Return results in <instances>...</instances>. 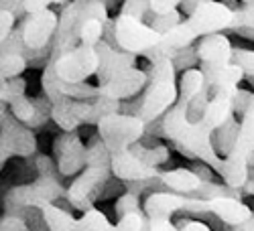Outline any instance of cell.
I'll list each match as a JSON object with an SVG mask.
<instances>
[{"label": "cell", "instance_id": "6da1fadb", "mask_svg": "<svg viewBox=\"0 0 254 231\" xmlns=\"http://www.w3.org/2000/svg\"><path fill=\"white\" fill-rule=\"evenodd\" d=\"M232 23H234V10L226 2L199 0L195 12L187 16L175 31L167 33L161 39V43L144 55V59L149 61V65H155L159 61H173L181 49L191 47L195 41H201L203 37L218 35L224 29H232Z\"/></svg>", "mask_w": 254, "mask_h": 231}, {"label": "cell", "instance_id": "7a4b0ae2", "mask_svg": "<svg viewBox=\"0 0 254 231\" xmlns=\"http://www.w3.org/2000/svg\"><path fill=\"white\" fill-rule=\"evenodd\" d=\"M35 171H37L35 183L16 185L6 191L2 201L4 215L23 217V213L29 211V209H39L41 211L47 205H55L57 201L67 199V186L57 171L53 156L37 154Z\"/></svg>", "mask_w": 254, "mask_h": 231}, {"label": "cell", "instance_id": "3957f363", "mask_svg": "<svg viewBox=\"0 0 254 231\" xmlns=\"http://www.w3.org/2000/svg\"><path fill=\"white\" fill-rule=\"evenodd\" d=\"M165 138L171 140L177 152L187 156L189 160H199L214 169L218 175L222 173L224 158L214 148V132L205 128L203 122H191L187 118V101L179 99L175 108L163 118Z\"/></svg>", "mask_w": 254, "mask_h": 231}, {"label": "cell", "instance_id": "277c9868", "mask_svg": "<svg viewBox=\"0 0 254 231\" xmlns=\"http://www.w3.org/2000/svg\"><path fill=\"white\" fill-rule=\"evenodd\" d=\"M112 179V152L100 134H92L88 140V162L79 177L67 186V201L73 209L88 213L94 209V203L102 197L104 186Z\"/></svg>", "mask_w": 254, "mask_h": 231}, {"label": "cell", "instance_id": "5b68a950", "mask_svg": "<svg viewBox=\"0 0 254 231\" xmlns=\"http://www.w3.org/2000/svg\"><path fill=\"white\" fill-rule=\"evenodd\" d=\"M144 71L149 73V86L140 95L142 108L138 118L144 124H151L165 118L175 108V103L179 101V86L173 61H159Z\"/></svg>", "mask_w": 254, "mask_h": 231}, {"label": "cell", "instance_id": "8992f818", "mask_svg": "<svg viewBox=\"0 0 254 231\" xmlns=\"http://www.w3.org/2000/svg\"><path fill=\"white\" fill-rule=\"evenodd\" d=\"M254 156V112L246 114L240 120V134L236 140V146L226 158L222 166V181L230 188L242 191V186L250 179V169H248V160Z\"/></svg>", "mask_w": 254, "mask_h": 231}, {"label": "cell", "instance_id": "52a82bcc", "mask_svg": "<svg viewBox=\"0 0 254 231\" xmlns=\"http://www.w3.org/2000/svg\"><path fill=\"white\" fill-rule=\"evenodd\" d=\"M142 211L149 221H171L175 213H189L193 217H209V201L179 195L173 191H159L142 201Z\"/></svg>", "mask_w": 254, "mask_h": 231}, {"label": "cell", "instance_id": "ba28073f", "mask_svg": "<svg viewBox=\"0 0 254 231\" xmlns=\"http://www.w3.org/2000/svg\"><path fill=\"white\" fill-rule=\"evenodd\" d=\"M98 134L106 142L108 150L112 154H118L130 150L136 142L142 140V136L146 134V124L136 116L116 114L104 118L98 124Z\"/></svg>", "mask_w": 254, "mask_h": 231}, {"label": "cell", "instance_id": "9c48e42d", "mask_svg": "<svg viewBox=\"0 0 254 231\" xmlns=\"http://www.w3.org/2000/svg\"><path fill=\"white\" fill-rule=\"evenodd\" d=\"M114 29H116V45L118 49L130 53V55H146L161 43V35L151 29V25L142 23L138 18L118 14L114 18Z\"/></svg>", "mask_w": 254, "mask_h": 231}, {"label": "cell", "instance_id": "30bf717a", "mask_svg": "<svg viewBox=\"0 0 254 231\" xmlns=\"http://www.w3.org/2000/svg\"><path fill=\"white\" fill-rule=\"evenodd\" d=\"M37 154V136L16 118L0 120V171L8 158H31Z\"/></svg>", "mask_w": 254, "mask_h": 231}, {"label": "cell", "instance_id": "8fae6325", "mask_svg": "<svg viewBox=\"0 0 254 231\" xmlns=\"http://www.w3.org/2000/svg\"><path fill=\"white\" fill-rule=\"evenodd\" d=\"M55 63V73L65 83H88L90 77H96L100 67V57L96 47L79 45L73 51L61 55Z\"/></svg>", "mask_w": 254, "mask_h": 231}, {"label": "cell", "instance_id": "7c38bea8", "mask_svg": "<svg viewBox=\"0 0 254 231\" xmlns=\"http://www.w3.org/2000/svg\"><path fill=\"white\" fill-rule=\"evenodd\" d=\"M41 213L45 217L49 231H112L114 227L108 221V217L98 209L83 213L79 219H75L69 211H65L59 205H47L41 209Z\"/></svg>", "mask_w": 254, "mask_h": 231}, {"label": "cell", "instance_id": "4fadbf2b", "mask_svg": "<svg viewBox=\"0 0 254 231\" xmlns=\"http://www.w3.org/2000/svg\"><path fill=\"white\" fill-rule=\"evenodd\" d=\"M53 160L63 179L81 175L88 162V144H83L77 132H61L53 140Z\"/></svg>", "mask_w": 254, "mask_h": 231}, {"label": "cell", "instance_id": "5bb4252c", "mask_svg": "<svg viewBox=\"0 0 254 231\" xmlns=\"http://www.w3.org/2000/svg\"><path fill=\"white\" fill-rule=\"evenodd\" d=\"M57 27H59V14L53 8H47V10L37 12V14H29L25 20L18 23L25 45L33 51H41V49L51 47Z\"/></svg>", "mask_w": 254, "mask_h": 231}, {"label": "cell", "instance_id": "9a60e30c", "mask_svg": "<svg viewBox=\"0 0 254 231\" xmlns=\"http://www.w3.org/2000/svg\"><path fill=\"white\" fill-rule=\"evenodd\" d=\"M146 86H149V73L136 67L132 71H126V73L112 77L110 81H106L104 86H98V93L104 97L118 99V101H128V99L136 97L138 93L142 95Z\"/></svg>", "mask_w": 254, "mask_h": 231}, {"label": "cell", "instance_id": "2e32d148", "mask_svg": "<svg viewBox=\"0 0 254 231\" xmlns=\"http://www.w3.org/2000/svg\"><path fill=\"white\" fill-rule=\"evenodd\" d=\"M98 57H100V67H98V86H104L106 81H110L112 77L126 73V71H132L136 69V55H130L122 49H114L110 47L106 41L96 45Z\"/></svg>", "mask_w": 254, "mask_h": 231}, {"label": "cell", "instance_id": "e0dca14e", "mask_svg": "<svg viewBox=\"0 0 254 231\" xmlns=\"http://www.w3.org/2000/svg\"><path fill=\"white\" fill-rule=\"evenodd\" d=\"M199 69L205 75V86L211 92V95H236L240 90V81L244 79V71L230 63V65H203L199 63Z\"/></svg>", "mask_w": 254, "mask_h": 231}, {"label": "cell", "instance_id": "ac0fdd59", "mask_svg": "<svg viewBox=\"0 0 254 231\" xmlns=\"http://www.w3.org/2000/svg\"><path fill=\"white\" fill-rule=\"evenodd\" d=\"M161 175H163V171L142 164L130 150L112 154V177L118 179L120 183L153 181V179H159Z\"/></svg>", "mask_w": 254, "mask_h": 231}, {"label": "cell", "instance_id": "d6986e66", "mask_svg": "<svg viewBox=\"0 0 254 231\" xmlns=\"http://www.w3.org/2000/svg\"><path fill=\"white\" fill-rule=\"evenodd\" d=\"M209 213L226 227H238L248 223L254 217V209L246 205L242 199L234 197H218L209 201Z\"/></svg>", "mask_w": 254, "mask_h": 231}, {"label": "cell", "instance_id": "ffe728a7", "mask_svg": "<svg viewBox=\"0 0 254 231\" xmlns=\"http://www.w3.org/2000/svg\"><path fill=\"white\" fill-rule=\"evenodd\" d=\"M197 57L203 65H230L234 59V45L222 33L209 35L197 43Z\"/></svg>", "mask_w": 254, "mask_h": 231}, {"label": "cell", "instance_id": "44dd1931", "mask_svg": "<svg viewBox=\"0 0 254 231\" xmlns=\"http://www.w3.org/2000/svg\"><path fill=\"white\" fill-rule=\"evenodd\" d=\"M161 183L167 191H173L179 195H189V197H195L197 191L201 188L203 181L191 171V169H171V171H165L161 175Z\"/></svg>", "mask_w": 254, "mask_h": 231}, {"label": "cell", "instance_id": "7402d4cb", "mask_svg": "<svg viewBox=\"0 0 254 231\" xmlns=\"http://www.w3.org/2000/svg\"><path fill=\"white\" fill-rule=\"evenodd\" d=\"M234 97L236 95H211L209 106L201 118V122L205 124V128H209L211 132H216L218 128H222L224 124H228L232 118H236L234 114Z\"/></svg>", "mask_w": 254, "mask_h": 231}, {"label": "cell", "instance_id": "603a6c76", "mask_svg": "<svg viewBox=\"0 0 254 231\" xmlns=\"http://www.w3.org/2000/svg\"><path fill=\"white\" fill-rule=\"evenodd\" d=\"M238 134H240V120L238 118H232L228 124H224L222 128H218L214 132V136H211V140H214V148L222 158H226L232 150H234Z\"/></svg>", "mask_w": 254, "mask_h": 231}, {"label": "cell", "instance_id": "cb8c5ba5", "mask_svg": "<svg viewBox=\"0 0 254 231\" xmlns=\"http://www.w3.org/2000/svg\"><path fill=\"white\" fill-rule=\"evenodd\" d=\"M130 152L146 166H151V169H159L161 164H167L169 160H171V152H169V148L161 142L157 146H144L140 142H136Z\"/></svg>", "mask_w": 254, "mask_h": 231}, {"label": "cell", "instance_id": "d4e9b609", "mask_svg": "<svg viewBox=\"0 0 254 231\" xmlns=\"http://www.w3.org/2000/svg\"><path fill=\"white\" fill-rule=\"evenodd\" d=\"M51 120L57 124V128L61 132H77V128L81 126L73 112V99H67V97L53 103Z\"/></svg>", "mask_w": 254, "mask_h": 231}, {"label": "cell", "instance_id": "484cf974", "mask_svg": "<svg viewBox=\"0 0 254 231\" xmlns=\"http://www.w3.org/2000/svg\"><path fill=\"white\" fill-rule=\"evenodd\" d=\"M203 90H205V75H203V71L199 67L181 73V79H179V99L189 101V99H193L197 93H201Z\"/></svg>", "mask_w": 254, "mask_h": 231}, {"label": "cell", "instance_id": "4316f807", "mask_svg": "<svg viewBox=\"0 0 254 231\" xmlns=\"http://www.w3.org/2000/svg\"><path fill=\"white\" fill-rule=\"evenodd\" d=\"M29 69V63L20 55H0V81L20 77Z\"/></svg>", "mask_w": 254, "mask_h": 231}, {"label": "cell", "instance_id": "83f0119b", "mask_svg": "<svg viewBox=\"0 0 254 231\" xmlns=\"http://www.w3.org/2000/svg\"><path fill=\"white\" fill-rule=\"evenodd\" d=\"M33 101H35V118L27 124V128L35 132V130H39V128H43L47 122H53V120H51L53 101H51L47 95H37V97H33Z\"/></svg>", "mask_w": 254, "mask_h": 231}, {"label": "cell", "instance_id": "f1b7e54d", "mask_svg": "<svg viewBox=\"0 0 254 231\" xmlns=\"http://www.w3.org/2000/svg\"><path fill=\"white\" fill-rule=\"evenodd\" d=\"M104 25L102 20H96V18H90L86 23L81 25V33H79V41L81 45L86 47H96L98 43L104 41Z\"/></svg>", "mask_w": 254, "mask_h": 231}, {"label": "cell", "instance_id": "f546056e", "mask_svg": "<svg viewBox=\"0 0 254 231\" xmlns=\"http://www.w3.org/2000/svg\"><path fill=\"white\" fill-rule=\"evenodd\" d=\"M114 213L118 219L126 217V215H132V213H144L142 211V201L138 195L134 193H122L118 199H116V205H114Z\"/></svg>", "mask_w": 254, "mask_h": 231}, {"label": "cell", "instance_id": "4dcf8cb0", "mask_svg": "<svg viewBox=\"0 0 254 231\" xmlns=\"http://www.w3.org/2000/svg\"><path fill=\"white\" fill-rule=\"evenodd\" d=\"M120 14L138 18V20H142V23L149 25L151 20H153V14H151V0H128V2L122 4Z\"/></svg>", "mask_w": 254, "mask_h": 231}, {"label": "cell", "instance_id": "1f68e13d", "mask_svg": "<svg viewBox=\"0 0 254 231\" xmlns=\"http://www.w3.org/2000/svg\"><path fill=\"white\" fill-rule=\"evenodd\" d=\"M10 116L16 118L20 124H29L35 118V101L29 95H23L10 103Z\"/></svg>", "mask_w": 254, "mask_h": 231}, {"label": "cell", "instance_id": "d6a6232c", "mask_svg": "<svg viewBox=\"0 0 254 231\" xmlns=\"http://www.w3.org/2000/svg\"><path fill=\"white\" fill-rule=\"evenodd\" d=\"M197 63H199V57H197V47L191 45V47H185L181 49L175 59H173V67L177 73H185L189 69H197Z\"/></svg>", "mask_w": 254, "mask_h": 231}, {"label": "cell", "instance_id": "836d02e7", "mask_svg": "<svg viewBox=\"0 0 254 231\" xmlns=\"http://www.w3.org/2000/svg\"><path fill=\"white\" fill-rule=\"evenodd\" d=\"M183 16H181V12L177 10V12H171V14H165V16H153V20H151V29L153 31H157L161 37H165L167 33H171V31H175L181 23H183Z\"/></svg>", "mask_w": 254, "mask_h": 231}, {"label": "cell", "instance_id": "e575fe53", "mask_svg": "<svg viewBox=\"0 0 254 231\" xmlns=\"http://www.w3.org/2000/svg\"><path fill=\"white\" fill-rule=\"evenodd\" d=\"M94 108L98 112V118L100 122L108 116H116V114H122V101L118 99H112V97H104V95H98L94 99Z\"/></svg>", "mask_w": 254, "mask_h": 231}, {"label": "cell", "instance_id": "d590c367", "mask_svg": "<svg viewBox=\"0 0 254 231\" xmlns=\"http://www.w3.org/2000/svg\"><path fill=\"white\" fill-rule=\"evenodd\" d=\"M27 51V45L23 41V33H20V29L16 27L14 33L4 41L2 47H0V55H20L23 57Z\"/></svg>", "mask_w": 254, "mask_h": 231}, {"label": "cell", "instance_id": "8d00e7d4", "mask_svg": "<svg viewBox=\"0 0 254 231\" xmlns=\"http://www.w3.org/2000/svg\"><path fill=\"white\" fill-rule=\"evenodd\" d=\"M254 112V92H246V90H238L236 97H234V114L236 118H244L246 114Z\"/></svg>", "mask_w": 254, "mask_h": 231}, {"label": "cell", "instance_id": "74e56055", "mask_svg": "<svg viewBox=\"0 0 254 231\" xmlns=\"http://www.w3.org/2000/svg\"><path fill=\"white\" fill-rule=\"evenodd\" d=\"M146 217L144 213H132L118 219V223L112 227V231H144Z\"/></svg>", "mask_w": 254, "mask_h": 231}, {"label": "cell", "instance_id": "f35d334b", "mask_svg": "<svg viewBox=\"0 0 254 231\" xmlns=\"http://www.w3.org/2000/svg\"><path fill=\"white\" fill-rule=\"evenodd\" d=\"M234 65H238L246 75H254V51L250 49H240L234 47V59H232Z\"/></svg>", "mask_w": 254, "mask_h": 231}, {"label": "cell", "instance_id": "ab89813d", "mask_svg": "<svg viewBox=\"0 0 254 231\" xmlns=\"http://www.w3.org/2000/svg\"><path fill=\"white\" fill-rule=\"evenodd\" d=\"M14 27H16V16L10 10H0V47L14 33Z\"/></svg>", "mask_w": 254, "mask_h": 231}, {"label": "cell", "instance_id": "60d3db41", "mask_svg": "<svg viewBox=\"0 0 254 231\" xmlns=\"http://www.w3.org/2000/svg\"><path fill=\"white\" fill-rule=\"evenodd\" d=\"M0 231H33L31 225L23 217L14 215H0Z\"/></svg>", "mask_w": 254, "mask_h": 231}, {"label": "cell", "instance_id": "b9f144b4", "mask_svg": "<svg viewBox=\"0 0 254 231\" xmlns=\"http://www.w3.org/2000/svg\"><path fill=\"white\" fill-rule=\"evenodd\" d=\"M179 6H181V2H177V0H151V14L165 16V14L177 12Z\"/></svg>", "mask_w": 254, "mask_h": 231}, {"label": "cell", "instance_id": "7bdbcfd3", "mask_svg": "<svg viewBox=\"0 0 254 231\" xmlns=\"http://www.w3.org/2000/svg\"><path fill=\"white\" fill-rule=\"evenodd\" d=\"M8 95H10V103L18 97L27 95V79L23 77H16V79H10L8 81Z\"/></svg>", "mask_w": 254, "mask_h": 231}, {"label": "cell", "instance_id": "ee69618b", "mask_svg": "<svg viewBox=\"0 0 254 231\" xmlns=\"http://www.w3.org/2000/svg\"><path fill=\"white\" fill-rule=\"evenodd\" d=\"M51 8V2H47V0H23V10L25 14H37V12H43Z\"/></svg>", "mask_w": 254, "mask_h": 231}, {"label": "cell", "instance_id": "f6af8a7d", "mask_svg": "<svg viewBox=\"0 0 254 231\" xmlns=\"http://www.w3.org/2000/svg\"><path fill=\"white\" fill-rule=\"evenodd\" d=\"M122 191H126V188H124V183H120L118 179H110V183L104 186V193H102L100 201L112 199V197H116V195H118V193H122Z\"/></svg>", "mask_w": 254, "mask_h": 231}, {"label": "cell", "instance_id": "bcb514c9", "mask_svg": "<svg viewBox=\"0 0 254 231\" xmlns=\"http://www.w3.org/2000/svg\"><path fill=\"white\" fill-rule=\"evenodd\" d=\"M144 231H181V229L173 221H149L146 219Z\"/></svg>", "mask_w": 254, "mask_h": 231}, {"label": "cell", "instance_id": "7dc6e473", "mask_svg": "<svg viewBox=\"0 0 254 231\" xmlns=\"http://www.w3.org/2000/svg\"><path fill=\"white\" fill-rule=\"evenodd\" d=\"M177 227L181 231H211V227L203 221H191V219H179Z\"/></svg>", "mask_w": 254, "mask_h": 231}, {"label": "cell", "instance_id": "c3c4849f", "mask_svg": "<svg viewBox=\"0 0 254 231\" xmlns=\"http://www.w3.org/2000/svg\"><path fill=\"white\" fill-rule=\"evenodd\" d=\"M191 171L201 179V181H205V183H211L214 181V169H209L207 164H203V162H195L193 166H191Z\"/></svg>", "mask_w": 254, "mask_h": 231}, {"label": "cell", "instance_id": "681fc988", "mask_svg": "<svg viewBox=\"0 0 254 231\" xmlns=\"http://www.w3.org/2000/svg\"><path fill=\"white\" fill-rule=\"evenodd\" d=\"M104 41H106V43H108L110 47L118 49V45H116V29H114V18H112V16L106 20V25H104Z\"/></svg>", "mask_w": 254, "mask_h": 231}, {"label": "cell", "instance_id": "f907efd6", "mask_svg": "<svg viewBox=\"0 0 254 231\" xmlns=\"http://www.w3.org/2000/svg\"><path fill=\"white\" fill-rule=\"evenodd\" d=\"M199 6V0H189V2H181V6H179V10L181 12H185L187 16H191L193 12H195V8Z\"/></svg>", "mask_w": 254, "mask_h": 231}, {"label": "cell", "instance_id": "816d5d0a", "mask_svg": "<svg viewBox=\"0 0 254 231\" xmlns=\"http://www.w3.org/2000/svg\"><path fill=\"white\" fill-rule=\"evenodd\" d=\"M242 193H244V195H252V197H254V177H250V179H248V183L242 186Z\"/></svg>", "mask_w": 254, "mask_h": 231}, {"label": "cell", "instance_id": "f5cc1de1", "mask_svg": "<svg viewBox=\"0 0 254 231\" xmlns=\"http://www.w3.org/2000/svg\"><path fill=\"white\" fill-rule=\"evenodd\" d=\"M6 116H10V106L4 101H0V120H4Z\"/></svg>", "mask_w": 254, "mask_h": 231}]
</instances>
